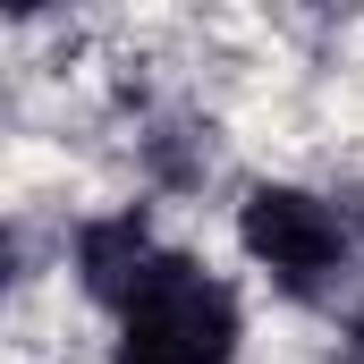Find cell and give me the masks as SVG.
Wrapping results in <instances>:
<instances>
[{
	"label": "cell",
	"instance_id": "6da1fadb",
	"mask_svg": "<svg viewBox=\"0 0 364 364\" xmlns=\"http://www.w3.org/2000/svg\"><path fill=\"white\" fill-rule=\"evenodd\" d=\"M119 364H229L237 348V305L220 279H203L186 255H170V272L153 279L127 314H119Z\"/></svg>",
	"mask_w": 364,
	"mask_h": 364
},
{
	"label": "cell",
	"instance_id": "7a4b0ae2",
	"mask_svg": "<svg viewBox=\"0 0 364 364\" xmlns=\"http://www.w3.org/2000/svg\"><path fill=\"white\" fill-rule=\"evenodd\" d=\"M237 229H246V246H255L288 288H322V279L348 263L339 212H331L322 195H305V186H255L246 212H237Z\"/></svg>",
	"mask_w": 364,
	"mask_h": 364
},
{
	"label": "cell",
	"instance_id": "3957f363",
	"mask_svg": "<svg viewBox=\"0 0 364 364\" xmlns=\"http://www.w3.org/2000/svg\"><path fill=\"white\" fill-rule=\"evenodd\" d=\"M77 272H85V288L102 296V305H119V314H127L153 279L170 272V255L144 237V220H136V212H119V220H93L85 237H77Z\"/></svg>",
	"mask_w": 364,
	"mask_h": 364
}]
</instances>
